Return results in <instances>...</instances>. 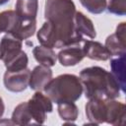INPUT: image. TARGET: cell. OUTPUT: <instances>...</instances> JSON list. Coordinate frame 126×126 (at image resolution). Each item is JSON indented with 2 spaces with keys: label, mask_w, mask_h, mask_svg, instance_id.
Wrapping results in <instances>:
<instances>
[{
  "label": "cell",
  "mask_w": 126,
  "mask_h": 126,
  "mask_svg": "<svg viewBox=\"0 0 126 126\" xmlns=\"http://www.w3.org/2000/svg\"><path fill=\"white\" fill-rule=\"evenodd\" d=\"M76 5L73 0H46L44 4V18L48 21L56 34V48L77 44L83 41L74 25Z\"/></svg>",
  "instance_id": "6da1fadb"
},
{
  "label": "cell",
  "mask_w": 126,
  "mask_h": 126,
  "mask_svg": "<svg viewBox=\"0 0 126 126\" xmlns=\"http://www.w3.org/2000/svg\"><path fill=\"white\" fill-rule=\"evenodd\" d=\"M83 93L88 99H114L120 96V86L113 75L99 66L84 68L80 72Z\"/></svg>",
  "instance_id": "7a4b0ae2"
},
{
  "label": "cell",
  "mask_w": 126,
  "mask_h": 126,
  "mask_svg": "<svg viewBox=\"0 0 126 126\" xmlns=\"http://www.w3.org/2000/svg\"><path fill=\"white\" fill-rule=\"evenodd\" d=\"M44 94L56 104L77 101L82 94L83 87L80 78L74 74H61L52 78L43 89Z\"/></svg>",
  "instance_id": "3957f363"
},
{
  "label": "cell",
  "mask_w": 126,
  "mask_h": 126,
  "mask_svg": "<svg viewBox=\"0 0 126 126\" xmlns=\"http://www.w3.org/2000/svg\"><path fill=\"white\" fill-rule=\"evenodd\" d=\"M28 106L34 124H43L46 119V113H50L53 110L51 99L40 91H36L28 100Z\"/></svg>",
  "instance_id": "277c9868"
},
{
  "label": "cell",
  "mask_w": 126,
  "mask_h": 126,
  "mask_svg": "<svg viewBox=\"0 0 126 126\" xmlns=\"http://www.w3.org/2000/svg\"><path fill=\"white\" fill-rule=\"evenodd\" d=\"M31 70L26 68L22 71H6L3 76V84L6 90L12 93H22L29 87Z\"/></svg>",
  "instance_id": "5b68a950"
},
{
  "label": "cell",
  "mask_w": 126,
  "mask_h": 126,
  "mask_svg": "<svg viewBox=\"0 0 126 126\" xmlns=\"http://www.w3.org/2000/svg\"><path fill=\"white\" fill-rule=\"evenodd\" d=\"M126 23L122 22L116 27L114 33L108 35L105 39L104 46L111 56H120L126 54Z\"/></svg>",
  "instance_id": "8992f818"
},
{
  "label": "cell",
  "mask_w": 126,
  "mask_h": 126,
  "mask_svg": "<svg viewBox=\"0 0 126 126\" xmlns=\"http://www.w3.org/2000/svg\"><path fill=\"white\" fill-rule=\"evenodd\" d=\"M23 40L11 33H6L0 41V60L4 65L16 57L23 49Z\"/></svg>",
  "instance_id": "52a82bcc"
},
{
  "label": "cell",
  "mask_w": 126,
  "mask_h": 126,
  "mask_svg": "<svg viewBox=\"0 0 126 126\" xmlns=\"http://www.w3.org/2000/svg\"><path fill=\"white\" fill-rule=\"evenodd\" d=\"M87 119L91 124H102L106 119V103L105 99L92 98L89 99L85 106Z\"/></svg>",
  "instance_id": "ba28073f"
},
{
  "label": "cell",
  "mask_w": 126,
  "mask_h": 126,
  "mask_svg": "<svg viewBox=\"0 0 126 126\" xmlns=\"http://www.w3.org/2000/svg\"><path fill=\"white\" fill-rule=\"evenodd\" d=\"M84 57H85V54H84L81 42L77 44L65 46L57 54L58 61L62 66H65V67L77 65L84 59Z\"/></svg>",
  "instance_id": "9c48e42d"
},
{
  "label": "cell",
  "mask_w": 126,
  "mask_h": 126,
  "mask_svg": "<svg viewBox=\"0 0 126 126\" xmlns=\"http://www.w3.org/2000/svg\"><path fill=\"white\" fill-rule=\"evenodd\" d=\"M52 76H53V72L50 69V67L39 64L35 66L32 69V71H31L29 87L35 92L36 91L42 92L44 87L52 79Z\"/></svg>",
  "instance_id": "30bf717a"
},
{
  "label": "cell",
  "mask_w": 126,
  "mask_h": 126,
  "mask_svg": "<svg viewBox=\"0 0 126 126\" xmlns=\"http://www.w3.org/2000/svg\"><path fill=\"white\" fill-rule=\"evenodd\" d=\"M106 103V119L105 123L117 126L123 125L126 117V107L121 101L114 99H105Z\"/></svg>",
  "instance_id": "8fae6325"
},
{
  "label": "cell",
  "mask_w": 126,
  "mask_h": 126,
  "mask_svg": "<svg viewBox=\"0 0 126 126\" xmlns=\"http://www.w3.org/2000/svg\"><path fill=\"white\" fill-rule=\"evenodd\" d=\"M81 43L85 57L95 61H106L111 57V54L106 49V47L98 41L83 39Z\"/></svg>",
  "instance_id": "7c38bea8"
},
{
  "label": "cell",
  "mask_w": 126,
  "mask_h": 126,
  "mask_svg": "<svg viewBox=\"0 0 126 126\" xmlns=\"http://www.w3.org/2000/svg\"><path fill=\"white\" fill-rule=\"evenodd\" d=\"M74 25L77 32L82 36H87L89 38H95L96 32L93 21L88 18L84 13L76 11L74 16Z\"/></svg>",
  "instance_id": "4fadbf2b"
},
{
  "label": "cell",
  "mask_w": 126,
  "mask_h": 126,
  "mask_svg": "<svg viewBox=\"0 0 126 126\" xmlns=\"http://www.w3.org/2000/svg\"><path fill=\"white\" fill-rule=\"evenodd\" d=\"M111 74L116 79L122 93L126 91V54L117 56L110 60Z\"/></svg>",
  "instance_id": "5bb4252c"
},
{
  "label": "cell",
  "mask_w": 126,
  "mask_h": 126,
  "mask_svg": "<svg viewBox=\"0 0 126 126\" xmlns=\"http://www.w3.org/2000/svg\"><path fill=\"white\" fill-rule=\"evenodd\" d=\"M38 11V0H17L15 12L23 20L36 19Z\"/></svg>",
  "instance_id": "9a60e30c"
},
{
  "label": "cell",
  "mask_w": 126,
  "mask_h": 126,
  "mask_svg": "<svg viewBox=\"0 0 126 126\" xmlns=\"http://www.w3.org/2000/svg\"><path fill=\"white\" fill-rule=\"evenodd\" d=\"M32 54L34 59L41 65L52 67L56 64L57 54L55 53L53 48L45 47L43 45H37L32 49Z\"/></svg>",
  "instance_id": "2e32d148"
},
{
  "label": "cell",
  "mask_w": 126,
  "mask_h": 126,
  "mask_svg": "<svg viewBox=\"0 0 126 126\" xmlns=\"http://www.w3.org/2000/svg\"><path fill=\"white\" fill-rule=\"evenodd\" d=\"M11 120L15 125H30L34 124L32 113L28 106V101H23L19 103L12 113Z\"/></svg>",
  "instance_id": "e0dca14e"
},
{
  "label": "cell",
  "mask_w": 126,
  "mask_h": 126,
  "mask_svg": "<svg viewBox=\"0 0 126 126\" xmlns=\"http://www.w3.org/2000/svg\"><path fill=\"white\" fill-rule=\"evenodd\" d=\"M20 17L14 10H5L0 13V33H12L17 28Z\"/></svg>",
  "instance_id": "ac0fdd59"
},
{
  "label": "cell",
  "mask_w": 126,
  "mask_h": 126,
  "mask_svg": "<svg viewBox=\"0 0 126 126\" xmlns=\"http://www.w3.org/2000/svg\"><path fill=\"white\" fill-rule=\"evenodd\" d=\"M36 32V20H23L20 19V22L11 33L14 36L18 37L21 40H26L32 37Z\"/></svg>",
  "instance_id": "d6986e66"
},
{
  "label": "cell",
  "mask_w": 126,
  "mask_h": 126,
  "mask_svg": "<svg viewBox=\"0 0 126 126\" xmlns=\"http://www.w3.org/2000/svg\"><path fill=\"white\" fill-rule=\"evenodd\" d=\"M57 110L60 118L68 123H73L74 121L77 120L79 116V108L75 104V102L72 101L59 103Z\"/></svg>",
  "instance_id": "ffe728a7"
},
{
  "label": "cell",
  "mask_w": 126,
  "mask_h": 126,
  "mask_svg": "<svg viewBox=\"0 0 126 126\" xmlns=\"http://www.w3.org/2000/svg\"><path fill=\"white\" fill-rule=\"evenodd\" d=\"M28 63H29V57H28L27 53L24 50H22L10 62L5 64L6 71H9V72L22 71V70L28 68Z\"/></svg>",
  "instance_id": "44dd1931"
},
{
  "label": "cell",
  "mask_w": 126,
  "mask_h": 126,
  "mask_svg": "<svg viewBox=\"0 0 126 126\" xmlns=\"http://www.w3.org/2000/svg\"><path fill=\"white\" fill-rule=\"evenodd\" d=\"M80 3L86 8L90 13L97 15L105 11L107 0H79Z\"/></svg>",
  "instance_id": "7402d4cb"
},
{
  "label": "cell",
  "mask_w": 126,
  "mask_h": 126,
  "mask_svg": "<svg viewBox=\"0 0 126 126\" xmlns=\"http://www.w3.org/2000/svg\"><path fill=\"white\" fill-rule=\"evenodd\" d=\"M106 9L110 14L116 16L126 15V0H109Z\"/></svg>",
  "instance_id": "603a6c76"
},
{
  "label": "cell",
  "mask_w": 126,
  "mask_h": 126,
  "mask_svg": "<svg viewBox=\"0 0 126 126\" xmlns=\"http://www.w3.org/2000/svg\"><path fill=\"white\" fill-rule=\"evenodd\" d=\"M4 112H5V104H4V101H3L2 97L0 96V119L2 118Z\"/></svg>",
  "instance_id": "cb8c5ba5"
},
{
  "label": "cell",
  "mask_w": 126,
  "mask_h": 126,
  "mask_svg": "<svg viewBox=\"0 0 126 126\" xmlns=\"http://www.w3.org/2000/svg\"><path fill=\"white\" fill-rule=\"evenodd\" d=\"M10 0H0V6H2V5H5L6 3H8Z\"/></svg>",
  "instance_id": "d4e9b609"
}]
</instances>
